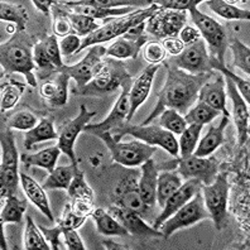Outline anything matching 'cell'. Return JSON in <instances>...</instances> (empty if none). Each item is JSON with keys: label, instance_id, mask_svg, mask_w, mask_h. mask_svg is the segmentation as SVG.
I'll return each mask as SVG.
<instances>
[{"label": "cell", "instance_id": "obj_1", "mask_svg": "<svg viewBox=\"0 0 250 250\" xmlns=\"http://www.w3.org/2000/svg\"><path fill=\"white\" fill-rule=\"evenodd\" d=\"M168 67V75L163 89L158 92V101L149 116L141 125H149L166 109H174L186 114L196 103L201 86L212 77V73L191 75L177 67Z\"/></svg>", "mask_w": 250, "mask_h": 250}, {"label": "cell", "instance_id": "obj_2", "mask_svg": "<svg viewBox=\"0 0 250 250\" xmlns=\"http://www.w3.org/2000/svg\"><path fill=\"white\" fill-rule=\"evenodd\" d=\"M13 34L14 36L0 47L1 67L8 73L24 75L28 85L36 87L37 80L33 73L36 67L33 42L31 37L25 34V32H16Z\"/></svg>", "mask_w": 250, "mask_h": 250}, {"label": "cell", "instance_id": "obj_3", "mask_svg": "<svg viewBox=\"0 0 250 250\" xmlns=\"http://www.w3.org/2000/svg\"><path fill=\"white\" fill-rule=\"evenodd\" d=\"M158 9L159 6L153 3L152 5L146 8V9H135L134 12L129 13L126 16L106 19L103 27H100L98 31H95L92 34L83 38L77 53L81 52L86 47L96 46V44H100V43H105L107 41L115 40V38L124 36L130 28L148 21Z\"/></svg>", "mask_w": 250, "mask_h": 250}, {"label": "cell", "instance_id": "obj_4", "mask_svg": "<svg viewBox=\"0 0 250 250\" xmlns=\"http://www.w3.org/2000/svg\"><path fill=\"white\" fill-rule=\"evenodd\" d=\"M90 133L99 137L104 142L105 146L109 148L110 153H111V158L114 162L125 166V167L142 166L144 162L152 158L153 154L157 152V146H149L141 141L122 143L120 141H116L110 131L91 130Z\"/></svg>", "mask_w": 250, "mask_h": 250}, {"label": "cell", "instance_id": "obj_5", "mask_svg": "<svg viewBox=\"0 0 250 250\" xmlns=\"http://www.w3.org/2000/svg\"><path fill=\"white\" fill-rule=\"evenodd\" d=\"M110 133L115 135L114 138L116 141H122L124 135H131L135 139H139L149 146H161L174 158H177L180 153V146L176 137L159 125H133L124 123L118 128L111 129Z\"/></svg>", "mask_w": 250, "mask_h": 250}, {"label": "cell", "instance_id": "obj_6", "mask_svg": "<svg viewBox=\"0 0 250 250\" xmlns=\"http://www.w3.org/2000/svg\"><path fill=\"white\" fill-rule=\"evenodd\" d=\"M208 217H210V214L205 206L204 196L201 191H198L186 205H183L180 210L176 211L169 219L166 220L159 226L158 230L162 232L163 238L168 239L174 231L183 228H188Z\"/></svg>", "mask_w": 250, "mask_h": 250}, {"label": "cell", "instance_id": "obj_7", "mask_svg": "<svg viewBox=\"0 0 250 250\" xmlns=\"http://www.w3.org/2000/svg\"><path fill=\"white\" fill-rule=\"evenodd\" d=\"M128 76V72L124 70L120 62L105 60L98 64L91 81L83 89L73 91V94L95 95L110 92L120 87L124 79H126Z\"/></svg>", "mask_w": 250, "mask_h": 250}, {"label": "cell", "instance_id": "obj_8", "mask_svg": "<svg viewBox=\"0 0 250 250\" xmlns=\"http://www.w3.org/2000/svg\"><path fill=\"white\" fill-rule=\"evenodd\" d=\"M229 182L228 174H217L214 182L202 186L201 192L204 196L205 206L208 208L210 217L214 220L217 229H221L226 220L228 212V197H229Z\"/></svg>", "mask_w": 250, "mask_h": 250}, {"label": "cell", "instance_id": "obj_9", "mask_svg": "<svg viewBox=\"0 0 250 250\" xmlns=\"http://www.w3.org/2000/svg\"><path fill=\"white\" fill-rule=\"evenodd\" d=\"M192 17L193 23L197 27V31L201 34V38L210 47L212 57H215L220 63H224V55L226 49V32L220 23H217L211 17L202 14L197 6L188 10Z\"/></svg>", "mask_w": 250, "mask_h": 250}, {"label": "cell", "instance_id": "obj_10", "mask_svg": "<svg viewBox=\"0 0 250 250\" xmlns=\"http://www.w3.org/2000/svg\"><path fill=\"white\" fill-rule=\"evenodd\" d=\"M187 25L186 12L168 10L159 8L148 21H146V29L148 33L158 38H177L183 27Z\"/></svg>", "mask_w": 250, "mask_h": 250}, {"label": "cell", "instance_id": "obj_11", "mask_svg": "<svg viewBox=\"0 0 250 250\" xmlns=\"http://www.w3.org/2000/svg\"><path fill=\"white\" fill-rule=\"evenodd\" d=\"M115 205L123 208L137 212L143 219H150L152 208L142 198L139 188H138V178L134 172H129L119 182L115 189Z\"/></svg>", "mask_w": 250, "mask_h": 250}, {"label": "cell", "instance_id": "obj_12", "mask_svg": "<svg viewBox=\"0 0 250 250\" xmlns=\"http://www.w3.org/2000/svg\"><path fill=\"white\" fill-rule=\"evenodd\" d=\"M174 67L188 72L191 75L212 73L211 67V56L206 48V42L202 38L197 42L185 47L183 52L173 58Z\"/></svg>", "mask_w": 250, "mask_h": 250}, {"label": "cell", "instance_id": "obj_13", "mask_svg": "<svg viewBox=\"0 0 250 250\" xmlns=\"http://www.w3.org/2000/svg\"><path fill=\"white\" fill-rule=\"evenodd\" d=\"M219 165L217 161L211 157H197L195 154L180 158L177 157V173L181 174L185 180L197 178L202 182L204 186L214 182L217 176Z\"/></svg>", "mask_w": 250, "mask_h": 250}, {"label": "cell", "instance_id": "obj_14", "mask_svg": "<svg viewBox=\"0 0 250 250\" xmlns=\"http://www.w3.org/2000/svg\"><path fill=\"white\" fill-rule=\"evenodd\" d=\"M105 55H106V48L100 46V44H96V46L90 47L87 55L79 63L72 64V66L64 64L63 67L60 68L58 71H62L66 75H68L70 79L75 80L77 83V89H73V91H79L91 81L95 70L98 67V64L103 61V57Z\"/></svg>", "mask_w": 250, "mask_h": 250}, {"label": "cell", "instance_id": "obj_15", "mask_svg": "<svg viewBox=\"0 0 250 250\" xmlns=\"http://www.w3.org/2000/svg\"><path fill=\"white\" fill-rule=\"evenodd\" d=\"M96 115V111H89L85 105L80 106V113L75 119L66 123L63 128L60 131L57 146L61 149L62 153L70 158L72 165H77L76 156H75V142L81 131L83 130L87 123Z\"/></svg>", "mask_w": 250, "mask_h": 250}, {"label": "cell", "instance_id": "obj_16", "mask_svg": "<svg viewBox=\"0 0 250 250\" xmlns=\"http://www.w3.org/2000/svg\"><path fill=\"white\" fill-rule=\"evenodd\" d=\"M131 77L129 75L126 79L122 83L120 87H122V92H120L119 99L116 100L115 105L111 109L110 114L105 120L101 123L92 125H86L83 130L91 131V130H105L110 131L111 129L118 128L124 123H126L128 119L129 111H130V87H131Z\"/></svg>", "mask_w": 250, "mask_h": 250}, {"label": "cell", "instance_id": "obj_17", "mask_svg": "<svg viewBox=\"0 0 250 250\" xmlns=\"http://www.w3.org/2000/svg\"><path fill=\"white\" fill-rule=\"evenodd\" d=\"M202 186H204L202 182L197 178L186 180V182L182 183L180 188L166 201L165 206L162 208V212L156 217L154 223H153V228L158 230L159 226L165 223L166 220L169 219L176 211L180 210L183 205H186L198 191H201Z\"/></svg>", "mask_w": 250, "mask_h": 250}, {"label": "cell", "instance_id": "obj_18", "mask_svg": "<svg viewBox=\"0 0 250 250\" xmlns=\"http://www.w3.org/2000/svg\"><path fill=\"white\" fill-rule=\"evenodd\" d=\"M68 81L70 76L62 71H55L49 75L41 86V96L53 107L66 105L68 99Z\"/></svg>", "mask_w": 250, "mask_h": 250}, {"label": "cell", "instance_id": "obj_19", "mask_svg": "<svg viewBox=\"0 0 250 250\" xmlns=\"http://www.w3.org/2000/svg\"><path fill=\"white\" fill-rule=\"evenodd\" d=\"M109 212L115 217L125 229L128 230L129 235H134L138 238H144V236H163L159 230L154 229L153 226L146 223V220L138 215L137 212H133L130 210L123 208L118 205H114L109 208Z\"/></svg>", "mask_w": 250, "mask_h": 250}, {"label": "cell", "instance_id": "obj_20", "mask_svg": "<svg viewBox=\"0 0 250 250\" xmlns=\"http://www.w3.org/2000/svg\"><path fill=\"white\" fill-rule=\"evenodd\" d=\"M225 86L228 87V94L232 101V106H234V123L238 130V141L240 146L247 142L248 135H249V107L245 100L241 98L239 94L236 86L234 85L231 80L226 79Z\"/></svg>", "mask_w": 250, "mask_h": 250}, {"label": "cell", "instance_id": "obj_21", "mask_svg": "<svg viewBox=\"0 0 250 250\" xmlns=\"http://www.w3.org/2000/svg\"><path fill=\"white\" fill-rule=\"evenodd\" d=\"M159 64H149L146 70L139 75L134 83H131L130 87V111H129L128 119L126 123L130 122L133 119V116L135 115L141 105L143 104L144 101L149 96L150 89H152V83L154 79V75L158 71Z\"/></svg>", "mask_w": 250, "mask_h": 250}, {"label": "cell", "instance_id": "obj_22", "mask_svg": "<svg viewBox=\"0 0 250 250\" xmlns=\"http://www.w3.org/2000/svg\"><path fill=\"white\" fill-rule=\"evenodd\" d=\"M197 103H202L212 109L217 110L225 116H229L230 113L226 109V92H225V80L223 75L216 77L212 83H206L201 86L198 91Z\"/></svg>", "mask_w": 250, "mask_h": 250}, {"label": "cell", "instance_id": "obj_23", "mask_svg": "<svg viewBox=\"0 0 250 250\" xmlns=\"http://www.w3.org/2000/svg\"><path fill=\"white\" fill-rule=\"evenodd\" d=\"M157 180L158 168L152 158L142 165V174L138 180V188L143 201L149 208H153L157 201Z\"/></svg>", "mask_w": 250, "mask_h": 250}, {"label": "cell", "instance_id": "obj_24", "mask_svg": "<svg viewBox=\"0 0 250 250\" xmlns=\"http://www.w3.org/2000/svg\"><path fill=\"white\" fill-rule=\"evenodd\" d=\"M228 124H229V116L223 115L219 124L210 125L208 133L197 144L193 154L197 157H208L212 154L225 141L224 131H225Z\"/></svg>", "mask_w": 250, "mask_h": 250}, {"label": "cell", "instance_id": "obj_25", "mask_svg": "<svg viewBox=\"0 0 250 250\" xmlns=\"http://www.w3.org/2000/svg\"><path fill=\"white\" fill-rule=\"evenodd\" d=\"M21 183L25 196L31 200L32 204L34 206H37V208H40L41 212L44 216H47V219L51 223H53L55 221V216L52 214V210H51L48 198H47V195L44 192L43 186H41L40 183L36 182L31 176H28L25 173H21Z\"/></svg>", "mask_w": 250, "mask_h": 250}, {"label": "cell", "instance_id": "obj_26", "mask_svg": "<svg viewBox=\"0 0 250 250\" xmlns=\"http://www.w3.org/2000/svg\"><path fill=\"white\" fill-rule=\"evenodd\" d=\"M146 36H143L141 40L131 41L126 40L124 37H119L113 44H110L109 48H106V56L119 60H126V58H137L138 53L146 46Z\"/></svg>", "mask_w": 250, "mask_h": 250}, {"label": "cell", "instance_id": "obj_27", "mask_svg": "<svg viewBox=\"0 0 250 250\" xmlns=\"http://www.w3.org/2000/svg\"><path fill=\"white\" fill-rule=\"evenodd\" d=\"M91 216L96 224L98 231L105 236H128L129 235L128 230L125 229L113 215L103 208H96Z\"/></svg>", "mask_w": 250, "mask_h": 250}, {"label": "cell", "instance_id": "obj_28", "mask_svg": "<svg viewBox=\"0 0 250 250\" xmlns=\"http://www.w3.org/2000/svg\"><path fill=\"white\" fill-rule=\"evenodd\" d=\"M58 133L55 130L52 120L42 119L33 129L28 130L24 134V148L27 150L33 149L37 143H42L46 141L58 139Z\"/></svg>", "mask_w": 250, "mask_h": 250}, {"label": "cell", "instance_id": "obj_29", "mask_svg": "<svg viewBox=\"0 0 250 250\" xmlns=\"http://www.w3.org/2000/svg\"><path fill=\"white\" fill-rule=\"evenodd\" d=\"M60 154H61V149L57 146H49V148L34 153V154H21V161L23 162L25 167L38 166V167L47 169L51 173L56 168V163H57Z\"/></svg>", "mask_w": 250, "mask_h": 250}, {"label": "cell", "instance_id": "obj_30", "mask_svg": "<svg viewBox=\"0 0 250 250\" xmlns=\"http://www.w3.org/2000/svg\"><path fill=\"white\" fill-rule=\"evenodd\" d=\"M182 181L177 172L163 171L158 173L157 180V202L161 208H163L168 198L171 197L181 187Z\"/></svg>", "mask_w": 250, "mask_h": 250}, {"label": "cell", "instance_id": "obj_31", "mask_svg": "<svg viewBox=\"0 0 250 250\" xmlns=\"http://www.w3.org/2000/svg\"><path fill=\"white\" fill-rule=\"evenodd\" d=\"M77 169V165L70 166H60L56 167L51 173H49L48 178L43 183V188L44 189H68L72 181L75 172Z\"/></svg>", "mask_w": 250, "mask_h": 250}, {"label": "cell", "instance_id": "obj_32", "mask_svg": "<svg viewBox=\"0 0 250 250\" xmlns=\"http://www.w3.org/2000/svg\"><path fill=\"white\" fill-rule=\"evenodd\" d=\"M1 167L0 168H18V150L16 146L14 135L9 128L1 130Z\"/></svg>", "mask_w": 250, "mask_h": 250}, {"label": "cell", "instance_id": "obj_33", "mask_svg": "<svg viewBox=\"0 0 250 250\" xmlns=\"http://www.w3.org/2000/svg\"><path fill=\"white\" fill-rule=\"evenodd\" d=\"M208 6L217 16L228 21H249L250 12L245 9H240L238 6L226 3L224 0H208Z\"/></svg>", "mask_w": 250, "mask_h": 250}, {"label": "cell", "instance_id": "obj_34", "mask_svg": "<svg viewBox=\"0 0 250 250\" xmlns=\"http://www.w3.org/2000/svg\"><path fill=\"white\" fill-rule=\"evenodd\" d=\"M25 210H27L25 200H21L14 195L6 197L4 208L1 210V216H0L1 225L6 223H21Z\"/></svg>", "mask_w": 250, "mask_h": 250}, {"label": "cell", "instance_id": "obj_35", "mask_svg": "<svg viewBox=\"0 0 250 250\" xmlns=\"http://www.w3.org/2000/svg\"><path fill=\"white\" fill-rule=\"evenodd\" d=\"M202 125L200 124H191L187 125L186 129L181 134L178 146H180V158H187L192 156L197 146L200 134H201Z\"/></svg>", "mask_w": 250, "mask_h": 250}, {"label": "cell", "instance_id": "obj_36", "mask_svg": "<svg viewBox=\"0 0 250 250\" xmlns=\"http://www.w3.org/2000/svg\"><path fill=\"white\" fill-rule=\"evenodd\" d=\"M0 19L3 21H10L16 24V32H24L28 16L21 5L9 4L1 1L0 3Z\"/></svg>", "mask_w": 250, "mask_h": 250}, {"label": "cell", "instance_id": "obj_37", "mask_svg": "<svg viewBox=\"0 0 250 250\" xmlns=\"http://www.w3.org/2000/svg\"><path fill=\"white\" fill-rule=\"evenodd\" d=\"M25 231H24V248L27 250H49L51 247L47 244L46 238L41 229L34 224L31 216L25 217Z\"/></svg>", "mask_w": 250, "mask_h": 250}, {"label": "cell", "instance_id": "obj_38", "mask_svg": "<svg viewBox=\"0 0 250 250\" xmlns=\"http://www.w3.org/2000/svg\"><path fill=\"white\" fill-rule=\"evenodd\" d=\"M219 115H221V113L217 111V110L212 109V107L206 104H202V103H197L195 106L191 107L187 111V114L183 118H185V122H186L187 125H205L212 122Z\"/></svg>", "mask_w": 250, "mask_h": 250}, {"label": "cell", "instance_id": "obj_39", "mask_svg": "<svg viewBox=\"0 0 250 250\" xmlns=\"http://www.w3.org/2000/svg\"><path fill=\"white\" fill-rule=\"evenodd\" d=\"M211 67H212V70L220 71L221 73H224V75L226 76V79L231 80L232 83H234V85L236 86V89H238L239 94L241 95V98L244 99L247 104H249V103H250V83H249V80L241 79V77H239L238 75H235L232 71H230L229 68L226 67L225 64L220 63L216 58L212 57V56H211Z\"/></svg>", "mask_w": 250, "mask_h": 250}, {"label": "cell", "instance_id": "obj_40", "mask_svg": "<svg viewBox=\"0 0 250 250\" xmlns=\"http://www.w3.org/2000/svg\"><path fill=\"white\" fill-rule=\"evenodd\" d=\"M159 118V126L172 133L173 135H181L182 131L186 129L187 124L185 122L183 115H181L177 110L166 109L162 111Z\"/></svg>", "mask_w": 250, "mask_h": 250}, {"label": "cell", "instance_id": "obj_41", "mask_svg": "<svg viewBox=\"0 0 250 250\" xmlns=\"http://www.w3.org/2000/svg\"><path fill=\"white\" fill-rule=\"evenodd\" d=\"M68 195L72 200H89V201H94V191L91 187L87 185L85 181V173L83 171H80L79 168L75 172L71 185L68 187Z\"/></svg>", "mask_w": 250, "mask_h": 250}, {"label": "cell", "instance_id": "obj_42", "mask_svg": "<svg viewBox=\"0 0 250 250\" xmlns=\"http://www.w3.org/2000/svg\"><path fill=\"white\" fill-rule=\"evenodd\" d=\"M19 181H21V173H18V168H0V196L1 198L16 195Z\"/></svg>", "mask_w": 250, "mask_h": 250}, {"label": "cell", "instance_id": "obj_43", "mask_svg": "<svg viewBox=\"0 0 250 250\" xmlns=\"http://www.w3.org/2000/svg\"><path fill=\"white\" fill-rule=\"evenodd\" d=\"M24 89L25 85L17 83V81L3 83V85H1V111L3 113L5 110L14 107V105L21 99Z\"/></svg>", "mask_w": 250, "mask_h": 250}, {"label": "cell", "instance_id": "obj_44", "mask_svg": "<svg viewBox=\"0 0 250 250\" xmlns=\"http://www.w3.org/2000/svg\"><path fill=\"white\" fill-rule=\"evenodd\" d=\"M68 18H70L71 25H72L73 34H76L79 37H85L86 38V37L92 34L100 28V24H98L96 21L90 18V17L68 12Z\"/></svg>", "mask_w": 250, "mask_h": 250}, {"label": "cell", "instance_id": "obj_45", "mask_svg": "<svg viewBox=\"0 0 250 250\" xmlns=\"http://www.w3.org/2000/svg\"><path fill=\"white\" fill-rule=\"evenodd\" d=\"M53 10V33L56 37H64L73 34L72 25H71L70 18H68V12L62 9V6L56 1L52 6Z\"/></svg>", "mask_w": 250, "mask_h": 250}, {"label": "cell", "instance_id": "obj_46", "mask_svg": "<svg viewBox=\"0 0 250 250\" xmlns=\"http://www.w3.org/2000/svg\"><path fill=\"white\" fill-rule=\"evenodd\" d=\"M232 51V64L235 67H239L241 71H244L247 75L250 73V49L243 42L239 40H235L230 46Z\"/></svg>", "mask_w": 250, "mask_h": 250}, {"label": "cell", "instance_id": "obj_47", "mask_svg": "<svg viewBox=\"0 0 250 250\" xmlns=\"http://www.w3.org/2000/svg\"><path fill=\"white\" fill-rule=\"evenodd\" d=\"M33 55L36 66L40 68L41 71H44V73H46V76L44 77H46V79L49 75H52V73L55 72L56 68L55 66H53L52 61H51V58H49L48 53H47L46 46H44V42H43V41H41V42L34 44Z\"/></svg>", "mask_w": 250, "mask_h": 250}, {"label": "cell", "instance_id": "obj_48", "mask_svg": "<svg viewBox=\"0 0 250 250\" xmlns=\"http://www.w3.org/2000/svg\"><path fill=\"white\" fill-rule=\"evenodd\" d=\"M166 53L165 48L161 42H149L146 43L143 48V58L149 64H159L165 61Z\"/></svg>", "mask_w": 250, "mask_h": 250}, {"label": "cell", "instance_id": "obj_49", "mask_svg": "<svg viewBox=\"0 0 250 250\" xmlns=\"http://www.w3.org/2000/svg\"><path fill=\"white\" fill-rule=\"evenodd\" d=\"M37 125V116L31 111H19L9 122V128L18 130H31Z\"/></svg>", "mask_w": 250, "mask_h": 250}, {"label": "cell", "instance_id": "obj_50", "mask_svg": "<svg viewBox=\"0 0 250 250\" xmlns=\"http://www.w3.org/2000/svg\"><path fill=\"white\" fill-rule=\"evenodd\" d=\"M43 42H44L46 51L47 53H48L49 58H51V61H52L53 66H55L56 71L63 67L64 64L63 62H62L61 49H60V42L57 41V37H56L55 34L48 36Z\"/></svg>", "mask_w": 250, "mask_h": 250}, {"label": "cell", "instance_id": "obj_51", "mask_svg": "<svg viewBox=\"0 0 250 250\" xmlns=\"http://www.w3.org/2000/svg\"><path fill=\"white\" fill-rule=\"evenodd\" d=\"M154 4L162 8V9L177 10V12H186L192 9L201 3V0H156Z\"/></svg>", "mask_w": 250, "mask_h": 250}, {"label": "cell", "instance_id": "obj_52", "mask_svg": "<svg viewBox=\"0 0 250 250\" xmlns=\"http://www.w3.org/2000/svg\"><path fill=\"white\" fill-rule=\"evenodd\" d=\"M85 221L86 220L80 219V217H77L76 215L73 214L72 206H71V204H67L64 206L63 214H62L61 219L58 220L57 224L60 226H62V229L63 228H73V229L77 230L80 226H83V224Z\"/></svg>", "mask_w": 250, "mask_h": 250}, {"label": "cell", "instance_id": "obj_53", "mask_svg": "<svg viewBox=\"0 0 250 250\" xmlns=\"http://www.w3.org/2000/svg\"><path fill=\"white\" fill-rule=\"evenodd\" d=\"M40 229H41V231H42V234L44 235L46 240L48 241L49 244H51V249H53V250L63 249L61 240H60L62 232H63L62 226H60L57 224L55 228H51V229H48V228H44V226H40Z\"/></svg>", "mask_w": 250, "mask_h": 250}, {"label": "cell", "instance_id": "obj_54", "mask_svg": "<svg viewBox=\"0 0 250 250\" xmlns=\"http://www.w3.org/2000/svg\"><path fill=\"white\" fill-rule=\"evenodd\" d=\"M72 211L73 214L76 215L80 219L86 220L89 216H91L92 212L95 211L94 201H89V200H72Z\"/></svg>", "mask_w": 250, "mask_h": 250}, {"label": "cell", "instance_id": "obj_55", "mask_svg": "<svg viewBox=\"0 0 250 250\" xmlns=\"http://www.w3.org/2000/svg\"><path fill=\"white\" fill-rule=\"evenodd\" d=\"M63 239L64 244L70 250H85V245H83V240L80 238L79 232L73 228H63Z\"/></svg>", "mask_w": 250, "mask_h": 250}, {"label": "cell", "instance_id": "obj_56", "mask_svg": "<svg viewBox=\"0 0 250 250\" xmlns=\"http://www.w3.org/2000/svg\"><path fill=\"white\" fill-rule=\"evenodd\" d=\"M83 41L76 34H70V36L62 38L60 42V49H61L62 56H70L72 53H77Z\"/></svg>", "mask_w": 250, "mask_h": 250}, {"label": "cell", "instance_id": "obj_57", "mask_svg": "<svg viewBox=\"0 0 250 250\" xmlns=\"http://www.w3.org/2000/svg\"><path fill=\"white\" fill-rule=\"evenodd\" d=\"M162 46L165 48L166 53L172 56V57H177L178 55H181L186 47L178 37L177 38H166V40L162 41Z\"/></svg>", "mask_w": 250, "mask_h": 250}, {"label": "cell", "instance_id": "obj_58", "mask_svg": "<svg viewBox=\"0 0 250 250\" xmlns=\"http://www.w3.org/2000/svg\"><path fill=\"white\" fill-rule=\"evenodd\" d=\"M200 38H201L200 32H198L196 28L191 27V25L183 27L182 31L180 32V40L182 41L183 44H185L186 47L189 46V44H192V43L197 42Z\"/></svg>", "mask_w": 250, "mask_h": 250}, {"label": "cell", "instance_id": "obj_59", "mask_svg": "<svg viewBox=\"0 0 250 250\" xmlns=\"http://www.w3.org/2000/svg\"><path fill=\"white\" fill-rule=\"evenodd\" d=\"M144 31H146V21H143V23H141V24L135 25V27L130 28L126 33L124 34V38H126V40H131V41H138L141 40L142 37L146 36L144 34Z\"/></svg>", "mask_w": 250, "mask_h": 250}, {"label": "cell", "instance_id": "obj_60", "mask_svg": "<svg viewBox=\"0 0 250 250\" xmlns=\"http://www.w3.org/2000/svg\"><path fill=\"white\" fill-rule=\"evenodd\" d=\"M56 1L53 0H33V4L37 9H40L41 12L44 13L46 16H49V12H51V8L55 5Z\"/></svg>", "mask_w": 250, "mask_h": 250}, {"label": "cell", "instance_id": "obj_61", "mask_svg": "<svg viewBox=\"0 0 250 250\" xmlns=\"http://www.w3.org/2000/svg\"><path fill=\"white\" fill-rule=\"evenodd\" d=\"M104 244V247L106 248V249H110V250H113V249H128L126 247H124V245H120V244H116V243H114V241H104L103 243Z\"/></svg>", "mask_w": 250, "mask_h": 250}]
</instances>
